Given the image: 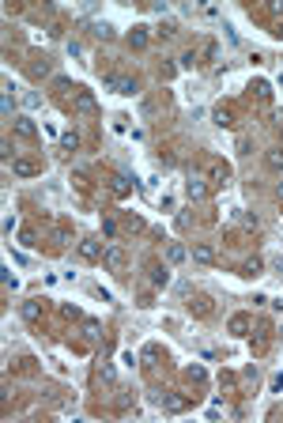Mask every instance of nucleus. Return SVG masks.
Segmentation results:
<instances>
[{
    "mask_svg": "<svg viewBox=\"0 0 283 423\" xmlns=\"http://www.w3.org/2000/svg\"><path fill=\"white\" fill-rule=\"evenodd\" d=\"M102 261H106V268H110V272L121 276V272H125V265H129V257H125V249H121V246H106Z\"/></svg>",
    "mask_w": 283,
    "mask_h": 423,
    "instance_id": "nucleus-1",
    "label": "nucleus"
},
{
    "mask_svg": "<svg viewBox=\"0 0 283 423\" xmlns=\"http://www.w3.org/2000/svg\"><path fill=\"white\" fill-rule=\"evenodd\" d=\"M102 253H106V249H102L99 238H83V242H80V257H83V261H99Z\"/></svg>",
    "mask_w": 283,
    "mask_h": 423,
    "instance_id": "nucleus-2",
    "label": "nucleus"
},
{
    "mask_svg": "<svg viewBox=\"0 0 283 423\" xmlns=\"http://www.w3.org/2000/svg\"><path fill=\"white\" fill-rule=\"evenodd\" d=\"M185 193H189L193 200H204V197H208V181H204L200 174H189V181H185Z\"/></svg>",
    "mask_w": 283,
    "mask_h": 423,
    "instance_id": "nucleus-3",
    "label": "nucleus"
},
{
    "mask_svg": "<svg viewBox=\"0 0 283 423\" xmlns=\"http://www.w3.org/2000/svg\"><path fill=\"white\" fill-rule=\"evenodd\" d=\"M193 261L197 265H216V249H211L208 242H197L193 246Z\"/></svg>",
    "mask_w": 283,
    "mask_h": 423,
    "instance_id": "nucleus-4",
    "label": "nucleus"
},
{
    "mask_svg": "<svg viewBox=\"0 0 283 423\" xmlns=\"http://www.w3.org/2000/svg\"><path fill=\"white\" fill-rule=\"evenodd\" d=\"M76 110H80V113H99L95 95H91V91H76Z\"/></svg>",
    "mask_w": 283,
    "mask_h": 423,
    "instance_id": "nucleus-5",
    "label": "nucleus"
},
{
    "mask_svg": "<svg viewBox=\"0 0 283 423\" xmlns=\"http://www.w3.org/2000/svg\"><path fill=\"white\" fill-rule=\"evenodd\" d=\"M12 174H19V178H34V174H38V162H34V159H15V162H12Z\"/></svg>",
    "mask_w": 283,
    "mask_h": 423,
    "instance_id": "nucleus-6",
    "label": "nucleus"
},
{
    "mask_svg": "<svg viewBox=\"0 0 283 423\" xmlns=\"http://www.w3.org/2000/svg\"><path fill=\"white\" fill-rule=\"evenodd\" d=\"M227 329H230L234 336H246V333H249V314H234L230 321H227Z\"/></svg>",
    "mask_w": 283,
    "mask_h": 423,
    "instance_id": "nucleus-7",
    "label": "nucleus"
},
{
    "mask_svg": "<svg viewBox=\"0 0 283 423\" xmlns=\"http://www.w3.org/2000/svg\"><path fill=\"white\" fill-rule=\"evenodd\" d=\"M23 317H27V321H42V302H38V299H27L23 302Z\"/></svg>",
    "mask_w": 283,
    "mask_h": 423,
    "instance_id": "nucleus-8",
    "label": "nucleus"
},
{
    "mask_svg": "<svg viewBox=\"0 0 283 423\" xmlns=\"http://www.w3.org/2000/svg\"><path fill=\"white\" fill-rule=\"evenodd\" d=\"M151 284H155V287H167V284H170V268H167V265H155V268H151Z\"/></svg>",
    "mask_w": 283,
    "mask_h": 423,
    "instance_id": "nucleus-9",
    "label": "nucleus"
},
{
    "mask_svg": "<svg viewBox=\"0 0 283 423\" xmlns=\"http://www.w3.org/2000/svg\"><path fill=\"white\" fill-rule=\"evenodd\" d=\"M15 132H19V136H27V140H34V121L31 118H15Z\"/></svg>",
    "mask_w": 283,
    "mask_h": 423,
    "instance_id": "nucleus-10",
    "label": "nucleus"
},
{
    "mask_svg": "<svg viewBox=\"0 0 283 423\" xmlns=\"http://www.w3.org/2000/svg\"><path fill=\"white\" fill-rule=\"evenodd\" d=\"M129 45L132 50H144V45H148V27H136V31L129 34Z\"/></svg>",
    "mask_w": 283,
    "mask_h": 423,
    "instance_id": "nucleus-11",
    "label": "nucleus"
},
{
    "mask_svg": "<svg viewBox=\"0 0 283 423\" xmlns=\"http://www.w3.org/2000/svg\"><path fill=\"white\" fill-rule=\"evenodd\" d=\"M208 178H211V185H223V181H227V178H230V170H227V167H223V162H216V167H211V170H208Z\"/></svg>",
    "mask_w": 283,
    "mask_h": 423,
    "instance_id": "nucleus-12",
    "label": "nucleus"
},
{
    "mask_svg": "<svg viewBox=\"0 0 283 423\" xmlns=\"http://www.w3.org/2000/svg\"><path fill=\"white\" fill-rule=\"evenodd\" d=\"M261 268H265V261H261V257H249V261L242 265V276H249V280H253V276H261Z\"/></svg>",
    "mask_w": 283,
    "mask_h": 423,
    "instance_id": "nucleus-13",
    "label": "nucleus"
},
{
    "mask_svg": "<svg viewBox=\"0 0 283 423\" xmlns=\"http://www.w3.org/2000/svg\"><path fill=\"white\" fill-rule=\"evenodd\" d=\"M167 412H185V397H159Z\"/></svg>",
    "mask_w": 283,
    "mask_h": 423,
    "instance_id": "nucleus-14",
    "label": "nucleus"
},
{
    "mask_svg": "<svg viewBox=\"0 0 283 423\" xmlns=\"http://www.w3.org/2000/svg\"><path fill=\"white\" fill-rule=\"evenodd\" d=\"M91 34L106 42V38H113V27H110V23H91Z\"/></svg>",
    "mask_w": 283,
    "mask_h": 423,
    "instance_id": "nucleus-15",
    "label": "nucleus"
},
{
    "mask_svg": "<svg viewBox=\"0 0 283 423\" xmlns=\"http://www.w3.org/2000/svg\"><path fill=\"white\" fill-rule=\"evenodd\" d=\"M265 159H268V167H272V170H283V148H272Z\"/></svg>",
    "mask_w": 283,
    "mask_h": 423,
    "instance_id": "nucleus-16",
    "label": "nucleus"
},
{
    "mask_svg": "<svg viewBox=\"0 0 283 423\" xmlns=\"http://www.w3.org/2000/svg\"><path fill=\"white\" fill-rule=\"evenodd\" d=\"M117 91H121V95H136V80H129V76H117Z\"/></svg>",
    "mask_w": 283,
    "mask_h": 423,
    "instance_id": "nucleus-17",
    "label": "nucleus"
},
{
    "mask_svg": "<svg viewBox=\"0 0 283 423\" xmlns=\"http://www.w3.org/2000/svg\"><path fill=\"white\" fill-rule=\"evenodd\" d=\"M216 125H223V129H230V125H234V118H230L227 106H219V110H216Z\"/></svg>",
    "mask_w": 283,
    "mask_h": 423,
    "instance_id": "nucleus-18",
    "label": "nucleus"
},
{
    "mask_svg": "<svg viewBox=\"0 0 283 423\" xmlns=\"http://www.w3.org/2000/svg\"><path fill=\"white\" fill-rule=\"evenodd\" d=\"M129 189H132V185H129V178H125V174H117V178H113V193H117V197H125Z\"/></svg>",
    "mask_w": 283,
    "mask_h": 423,
    "instance_id": "nucleus-19",
    "label": "nucleus"
},
{
    "mask_svg": "<svg viewBox=\"0 0 283 423\" xmlns=\"http://www.w3.org/2000/svg\"><path fill=\"white\" fill-rule=\"evenodd\" d=\"M19 242H23L27 249H34V246H38V234H34L31 227H27V230H19Z\"/></svg>",
    "mask_w": 283,
    "mask_h": 423,
    "instance_id": "nucleus-20",
    "label": "nucleus"
},
{
    "mask_svg": "<svg viewBox=\"0 0 283 423\" xmlns=\"http://www.w3.org/2000/svg\"><path fill=\"white\" fill-rule=\"evenodd\" d=\"M53 238H57V246H68V242H72V230H68V227H53Z\"/></svg>",
    "mask_w": 283,
    "mask_h": 423,
    "instance_id": "nucleus-21",
    "label": "nucleus"
},
{
    "mask_svg": "<svg viewBox=\"0 0 283 423\" xmlns=\"http://www.w3.org/2000/svg\"><path fill=\"white\" fill-rule=\"evenodd\" d=\"M253 91H257V99H261V102H268V99H272V87H268L265 80H257V83H253Z\"/></svg>",
    "mask_w": 283,
    "mask_h": 423,
    "instance_id": "nucleus-22",
    "label": "nucleus"
},
{
    "mask_svg": "<svg viewBox=\"0 0 283 423\" xmlns=\"http://www.w3.org/2000/svg\"><path fill=\"white\" fill-rule=\"evenodd\" d=\"M61 148H64V151H76V148H80V136H76V132H64V136H61Z\"/></svg>",
    "mask_w": 283,
    "mask_h": 423,
    "instance_id": "nucleus-23",
    "label": "nucleus"
},
{
    "mask_svg": "<svg viewBox=\"0 0 283 423\" xmlns=\"http://www.w3.org/2000/svg\"><path fill=\"white\" fill-rule=\"evenodd\" d=\"M216 53H219V45L208 38V42H204V50H200V57H204V61H216Z\"/></svg>",
    "mask_w": 283,
    "mask_h": 423,
    "instance_id": "nucleus-24",
    "label": "nucleus"
},
{
    "mask_svg": "<svg viewBox=\"0 0 283 423\" xmlns=\"http://www.w3.org/2000/svg\"><path fill=\"white\" fill-rule=\"evenodd\" d=\"M83 329H87V340H99V336H102V333H99V321H87Z\"/></svg>",
    "mask_w": 283,
    "mask_h": 423,
    "instance_id": "nucleus-25",
    "label": "nucleus"
},
{
    "mask_svg": "<svg viewBox=\"0 0 283 423\" xmlns=\"http://www.w3.org/2000/svg\"><path fill=\"white\" fill-rule=\"evenodd\" d=\"M167 257H170V261H185V249H181V246H170Z\"/></svg>",
    "mask_w": 283,
    "mask_h": 423,
    "instance_id": "nucleus-26",
    "label": "nucleus"
},
{
    "mask_svg": "<svg viewBox=\"0 0 283 423\" xmlns=\"http://www.w3.org/2000/svg\"><path fill=\"white\" fill-rule=\"evenodd\" d=\"M45 72H50V64H45V61H34L31 64V76H45Z\"/></svg>",
    "mask_w": 283,
    "mask_h": 423,
    "instance_id": "nucleus-27",
    "label": "nucleus"
},
{
    "mask_svg": "<svg viewBox=\"0 0 283 423\" xmlns=\"http://www.w3.org/2000/svg\"><path fill=\"white\" fill-rule=\"evenodd\" d=\"M238 151H242V155H249V151H253V140H249V136H238Z\"/></svg>",
    "mask_w": 283,
    "mask_h": 423,
    "instance_id": "nucleus-28",
    "label": "nucleus"
},
{
    "mask_svg": "<svg viewBox=\"0 0 283 423\" xmlns=\"http://www.w3.org/2000/svg\"><path fill=\"white\" fill-rule=\"evenodd\" d=\"M102 230H106L110 238H117V223H113V219H102Z\"/></svg>",
    "mask_w": 283,
    "mask_h": 423,
    "instance_id": "nucleus-29",
    "label": "nucleus"
},
{
    "mask_svg": "<svg viewBox=\"0 0 283 423\" xmlns=\"http://www.w3.org/2000/svg\"><path fill=\"white\" fill-rule=\"evenodd\" d=\"M193 64H197V53H193V50H189V53H185V57H181V68H193Z\"/></svg>",
    "mask_w": 283,
    "mask_h": 423,
    "instance_id": "nucleus-30",
    "label": "nucleus"
},
{
    "mask_svg": "<svg viewBox=\"0 0 283 423\" xmlns=\"http://www.w3.org/2000/svg\"><path fill=\"white\" fill-rule=\"evenodd\" d=\"M208 310H211V302H208V299H197V314L204 317V314H208Z\"/></svg>",
    "mask_w": 283,
    "mask_h": 423,
    "instance_id": "nucleus-31",
    "label": "nucleus"
},
{
    "mask_svg": "<svg viewBox=\"0 0 283 423\" xmlns=\"http://www.w3.org/2000/svg\"><path fill=\"white\" fill-rule=\"evenodd\" d=\"M276 193H279V200H283V181H279V189H276Z\"/></svg>",
    "mask_w": 283,
    "mask_h": 423,
    "instance_id": "nucleus-32",
    "label": "nucleus"
}]
</instances>
